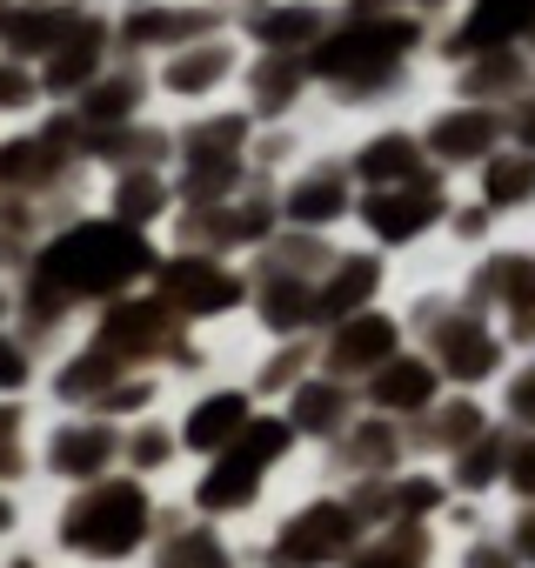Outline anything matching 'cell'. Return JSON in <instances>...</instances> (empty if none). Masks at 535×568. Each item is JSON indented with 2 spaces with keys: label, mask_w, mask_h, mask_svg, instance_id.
<instances>
[{
  "label": "cell",
  "mask_w": 535,
  "mask_h": 568,
  "mask_svg": "<svg viewBox=\"0 0 535 568\" xmlns=\"http://www.w3.org/2000/svg\"><path fill=\"white\" fill-rule=\"evenodd\" d=\"M161 267V247L154 234L141 227H121L114 214H94V221H74L68 234H54L34 261V288L61 295V302H121L134 281H154Z\"/></svg>",
  "instance_id": "cell-1"
},
{
  "label": "cell",
  "mask_w": 535,
  "mask_h": 568,
  "mask_svg": "<svg viewBox=\"0 0 535 568\" xmlns=\"http://www.w3.org/2000/svg\"><path fill=\"white\" fill-rule=\"evenodd\" d=\"M422 61H435V28H422L415 14L335 21V34L309 54L315 88H335V94H349V101L395 94V88H402V74H415Z\"/></svg>",
  "instance_id": "cell-2"
},
{
  "label": "cell",
  "mask_w": 535,
  "mask_h": 568,
  "mask_svg": "<svg viewBox=\"0 0 535 568\" xmlns=\"http://www.w3.org/2000/svg\"><path fill=\"white\" fill-rule=\"evenodd\" d=\"M168 515L154 501V481L141 475H108L94 488H74V501L61 508V548L81 561H134L161 541Z\"/></svg>",
  "instance_id": "cell-3"
},
{
  "label": "cell",
  "mask_w": 535,
  "mask_h": 568,
  "mask_svg": "<svg viewBox=\"0 0 535 568\" xmlns=\"http://www.w3.org/2000/svg\"><path fill=\"white\" fill-rule=\"evenodd\" d=\"M295 448H302L295 422H289L282 408H261V415L248 422V435H241L228 455L201 462V475L188 481V508L208 515V521H241L248 508H261L268 481H275V468H282Z\"/></svg>",
  "instance_id": "cell-4"
},
{
  "label": "cell",
  "mask_w": 535,
  "mask_h": 568,
  "mask_svg": "<svg viewBox=\"0 0 535 568\" xmlns=\"http://www.w3.org/2000/svg\"><path fill=\"white\" fill-rule=\"evenodd\" d=\"M415 134L428 148V168L462 187L488 154L508 148V108H488V101H468L455 88H435L422 101V114H415Z\"/></svg>",
  "instance_id": "cell-5"
},
{
  "label": "cell",
  "mask_w": 535,
  "mask_h": 568,
  "mask_svg": "<svg viewBox=\"0 0 535 568\" xmlns=\"http://www.w3.org/2000/svg\"><path fill=\"white\" fill-rule=\"evenodd\" d=\"M455 194H462V187L442 181V174L408 181V187H369L362 207H355V227H362V241L382 247L388 261H402V254H428V247H442V234H448Z\"/></svg>",
  "instance_id": "cell-6"
},
{
  "label": "cell",
  "mask_w": 535,
  "mask_h": 568,
  "mask_svg": "<svg viewBox=\"0 0 535 568\" xmlns=\"http://www.w3.org/2000/svg\"><path fill=\"white\" fill-rule=\"evenodd\" d=\"M369 541L362 508L349 501V488H322L302 508H289L268 535V561L275 568H342L355 548Z\"/></svg>",
  "instance_id": "cell-7"
},
{
  "label": "cell",
  "mask_w": 535,
  "mask_h": 568,
  "mask_svg": "<svg viewBox=\"0 0 535 568\" xmlns=\"http://www.w3.org/2000/svg\"><path fill=\"white\" fill-rule=\"evenodd\" d=\"M462 288L508 328L515 348H535V247H528V234H508L488 254L462 261Z\"/></svg>",
  "instance_id": "cell-8"
},
{
  "label": "cell",
  "mask_w": 535,
  "mask_h": 568,
  "mask_svg": "<svg viewBox=\"0 0 535 568\" xmlns=\"http://www.w3.org/2000/svg\"><path fill=\"white\" fill-rule=\"evenodd\" d=\"M154 295L194 328V322H221L234 308H248V274L228 254H201V247H174L154 267Z\"/></svg>",
  "instance_id": "cell-9"
},
{
  "label": "cell",
  "mask_w": 535,
  "mask_h": 568,
  "mask_svg": "<svg viewBox=\"0 0 535 568\" xmlns=\"http://www.w3.org/2000/svg\"><path fill=\"white\" fill-rule=\"evenodd\" d=\"M241 74H248V48H234V34H208L154 61V94L188 114H208V108H228V88H241Z\"/></svg>",
  "instance_id": "cell-10"
},
{
  "label": "cell",
  "mask_w": 535,
  "mask_h": 568,
  "mask_svg": "<svg viewBox=\"0 0 535 568\" xmlns=\"http://www.w3.org/2000/svg\"><path fill=\"white\" fill-rule=\"evenodd\" d=\"M355 207H362V181L349 174L342 154L302 161L282 181V227H295V234H329L335 241L342 227H355Z\"/></svg>",
  "instance_id": "cell-11"
},
{
  "label": "cell",
  "mask_w": 535,
  "mask_h": 568,
  "mask_svg": "<svg viewBox=\"0 0 535 568\" xmlns=\"http://www.w3.org/2000/svg\"><path fill=\"white\" fill-rule=\"evenodd\" d=\"M415 348V335H408V322H402V308L395 302H382V308H362V315H349V322H335L329 335H322V375H342V382H369V375H382L395 355H408Z\"/></svg>",
  "instance_id": "cell-12"
},
{
  "label": "cell",
  "mask_w": 535,
  "mask_h": 568,
  "mask_svg": "<svg viewBox=\"0 0 535 568\" xmlns=\"http://www.w3.org/2000/svg\"><path fill=\"white\" fill-rule=\"evenodd\" d=\"M94 342L108 355H121L128 368H154V362H174V348L188 342V322L161 295H121V302L101 308Z\"/></svg>",
  "instance_id": "cell-13"
},
{
  "label": "cell",
  "mask_w": 535,
  "mask_h": 568,
  "mask_svg": "<svg viewBox=\"0 0 535 568\" xmlns=\"http://www.w3.org/2000/svg\"><path fill=\"white\" fill-rule=\"evenodd\" d=\"M208 34H228L214 0H134V8L114 21V48L154 54V61H168V54H181V48H194Z\"/></svg>",
  "instance_id": "cell-14"
},
{
  "label": "cell",
  "mask_w": 535,
  "mask_h": 568,
  "mask_svg": "<svg viewBox=\"0 0 535 568\" xmlns=\"http://www.w3.org/2000/svg\"><path fill=\"white\" fill-rule=\"evenodd\" d=\"M408 462H422V455H415V428L395 422V415H375V408H362L355 428L329 448V468H335L342 488H355V481H382V475H402Z\"/></svg>",
  "instance_id": "cell-15"
},
{
  "label": "cell",
  "mask_w": 535,
  "mask_h": 568,
  "mask_svg": "<svg viewBox=\"0 0 535 568\" xmlns=\"http://www.w3.org/2000/svg\"><path fill=\"white\" fill-rule=\"evenodd\" d=\"M342 8L329 0H248L241 8V41L254 54H315L335 34Z\"/></svg>",
  "instance_id": "cell-16"
},
{
  "label": "cell",
  "mask_w": 535,
  "mask_h": 568,
  "mask_svg": "<svg viewBox=\"0 0 535 568\" xmlns=\"http://www.w3.org/2000/svg\"><path fill=\"white\" fill-rule=\"evenodd\" d=\"M121 448H128L121 422H108V415H68L54 428V442H48V468L68 488H94V481L121 475Z\"/></svg>",
  "instance_id": "cell-17"
},
{
  "label": "cell",
  "mask_w": 535,
  "mask_h": 568,
  "mask_svg": "<svg viewBox=\"0 0 535 568\" xmlns=\"http://www.w3.org/2000/svg\"><path fill=\"white\" fill-rule=\"evenodd\" d=\"M388 281H395V261L382 254V247H342L335 261H329V274L315 281V295H322V335L335 328V322H349V315H362V308H382L388 302Z\"/></svg>",
  "instance_id": "cell-18"
},
{
  "label": "cell",
  "mask_w": 535,
  "mask_h": 568,
  "mask_svg": "<svg viewBox=\"0 0 535 568\" xmlns=\"http://www.w3.org/2000/svg\"><path fill=\"white\" fill-rule=\"evenodd\" d=\"M261 415V402H254V388L248 382H221V388H201L188 408H181V448L188 455H201V462H214V455H228L241 435H248V422Z\"/></svg>",
  "instance_id": "cell-19"
},
{
  "label": "cell",
  "mask_w": 535,
  "mask_h": 568,
  "mask_svg": "<svg viewBox=\"0 0 535 568\" xmlns=\"http://www.w3.org/2000/svg\"><path fill=\"white\" fill-rule=\"evenodd\" d=\"M349 174L362 181V194L369 187H408V181H428L435 168H428V148H422V134H415V121H382V128H369L349 154Z\"/></svg>",
  "instance_id": "cell-20"
},
{
  "label": "cell",
  "mask_w": 535,
  "mask_h": 568,
  "mask_svg": "<svg viewBox=\"0 0 535 568\" xmlns=\"http://www.w3.org/2000/svg\"><path fill=\"white\" fill-rule=\"evenodd\" d=\"M462 194H475V201L502 221V234H528V227H535V154L508 141L502 154H488V161L462 181Z\"/></svg>",
  "instance_id": "cell-21"
},
{
  "label": "cell",
  "mask_w": 535,
  "mask_h": 568,
  "mask_svg": "<svg viewBox=\"0 0 535 568\" xmlns=\"http://www.w3.org/2000/svg\"><path fill=\"white\" fill-rule=\"evenodd\" d=\"M502 428V415H495V395H462V388H448L422 422H415V455L422 462H455L462 448H475L482 435H495Z\"/></svg>",
  "instance_id": "cell-22"
},
{
  "label": "cell",
  "mask_w": 535,
  "mask_h": 568,
  "mask_svg": "<svg viewBox=\"0 0 535 568\" xmlns=\"http://www.w3.org/2000/svg\"><path fill=\"white\" fill-rule=\"evenodd\" d=\"M442 395H448V382H442V368H435L422 348L395 355L382 375H369V382H362V402H369L375 415H395V422H408V428H415V422H422V415H428Z\"/></svg>",
  "instance_id": "cell-23"
},
{
  "label": "cell",
  "mask_w": 535,
  "mask_h": 568,
  "mask_svg": "<svg viewBox=\"0 0 535 568\" xmlns=\"http://www.w3.org/2000/svg\"><path fill=\"white\" fill-rule=\"evenodd\" d=\"M362 408H369V402H362V388H355V382H342V375H322V368H315L289 402H282V415L295 422V435H302V442H322V448H335V442L355 428V415H362Z\"/></svg>",
  "instance_id": "cell-24"
},
{
  "label": "cell",
  "mask_w": 535,
  "mask_h": 568,
  "mask_svg": "<svg viewBox=\"0 0 535 568\" xmlns=\"http://www.w3.org/2000/svg\"><path fill=\"white\" fill-rule=\"evenodd\" d=\"M241 88H248L241 108L254 114V128H275L282 114H295V101H309L315 68H309V54H254L248 74H241Z\"/></svg>",
  "instance_id": "cell-25"
},
{
  "label": "cell",
  "mask_w": 535,
  "mask_h": 568,
  "mask_svg": "<svg viewBox=\"0 0 535 568\" xmlns=\"http://www.w3.org/2000/svg\"><path fill=\"white\" fill-rule=\"evenodd\" d=\"M108 48H114V28H108L101 14H88V21H81V28H74V34H68V41L48 54V68H41V88H48V94H68V101H81V94H88V88H94L108 68H114V61H108Z\"/></svg>",
  "instance_id": "cell-26"
},
{
  "label": "cell",
  "mask_w": 535,
  "mask_h": 568,
  "mask_svg": "<svg viewBox=\"0 0 535 568\" xmlns=\"http://www.w3.org/2000/svg\"><path fill=\"white\" fill-rule=\"evenodd\" d=\"M442 88L468 94V101H488V108H515L528 88H535V54L528 48H495V54H475L462 68L442 74Z\"/></svg>",
  "instance_id": "cell-27"
},
{
  "label": "cell",
  "mask_w": 535,
  "mask_h": 568,
  "mask_svg": "<svg viewBox=\"0 0 535 568\" xmlns=\"http://www.w3.org/2000/svg\"><path fill=\"white\" fill-rule=\"evenodd\" d=\"M148 94H154V74H134V68H108L81 101H74V121L88 128V141H101V134H121V128H134L141 121V108H148Z\"/></svg>",
  "instance_id": "cell-28"
},
{
  "label": "cell",
  "mask_w": 535,
  "mask_h": 568,
  "mask_svg": "<svg viewBox=\"0 0 535 568\" xmlns=\"http://www.w3.org/2000/svg\"><path fill=\"white\" fill-rule=\"evenodd\" d=\"M108 214L121 227H141L154 234L161 221L181 214V187H174V168H114V194H108Z\"/></svg>",
  "instance_id": "cell-29"
},
{
  "label": "cell",
  "mask_w": 535,
  "mask_h": 568,
  "mask_svg": "<svg viewBox=\"0 0 535 568\" xmlns=\"http://www.w3.org/2000/svg\"><path fill=\"white\" fill-rule=\"evenodd\" d=\"M154 568H241L234 541H228V521H208V515H168L161 541H154Z\"/></svg>",
  "instance_id": "cell-30"
},
{
  "label": "cell",
  "mask_w": 535,
  "mask_h": 568,
  "mask_svg": "<svg viewBox=\"0 0 535 568\" xmlns=\"http://www.w3.org/2000/svg\"><path fill=\"white\" fill-rule=\"evenodd\" d=\"M442 561H448V535L442 528L395 521V528H369V541L342 568H442Z\"/></svg>",
  "instance_id": "cell-31"
},
{
  "label": "cell",
  "mask_w": 535,
  "mask_h": 568,
  "mask_svg": "<svg viewBox=\"0 0 535 568\" xmlns=\"http://www.w3.org/2000/svg\"><path fill=\"white\" fill-rule=\"evenodd\" d=\"M502 455H508V428L482 435L475 448H462L455 462H442L455 501H475V508H502Z\"/></svg>",
  "instance_id": "cell-32"
},
{
  "label": "cell",
  "mask_w": 535,
  "mask_h": 568,
  "mask_svg": "<svg viewBox=\"0 0 535 568\" xmlns=\"http://www.w3.org/2000/svg\"><path fill=\"white\" fill-rule=\"evenodd\" d=\"M81 21H88V8H74V0H68V8H41V0H28V8H14V21L0 28V41H8L14 54H41L48 61Z\"/></svg>",
  "instance_id": "cell-33"
},
{
  "label": "cell",
  "mask_w": 535,
  "mask_h": 568,
  "mask_svg": "<svg viewBox=\"0 0 535 568\" xmlns=\"http://www.w3.org/2000/svg\"><path fill=\"white\" fill-rule=\"evenodd\" d=\"M181 455H188V448H181V428H168L161 415H148V422H134V428H128V448H121V475L161 481V475H168Z\"/></svg>",
  "instance_id": "cell-34"
},
{
  "label": "cell",
  "mask_w": 535,
  "mask_h": 568,
  "mask_svg": "<svg viewBox=\"0 0 535 568\" xmlns=\"http://www.w3.org/2000/svg\"><path fill=\"white\" fill-rule=\"evenodd\" d=\"M448 568H522V555H515L502 515L482 521V528H468V535H455V541H448Z\"/></svg>",
  "instance_id": "cell-35"
},
{
  "label": "cell",
  "mask_w": 535,
  "mask_h": 568,
  "mask_svg": "<svg viewBox=\"0 0 535 568\" xmlns=\"http://www.w3.org/2000/svg\"><path fill=\"white\" fill-rule=\"evenodd\" d=\"M508 428V422H502ZM502 508H535V428H508L502 455Z\"/></svg>",
  "instance_id": "cell-36"
},
{
  "label": "cell",
  "mask_w": 535,
  "mask_h": 568,
  "mask_svg": "<svg viewBox=\"0 0 535 568\" xmlns=\"http://www.w3.org/2000/svg\"><path fill=\"white\" fill-rule=\"evenodd\" d=\"M495 415H502L508 428H535V348H522L515 368L502 375V388H495Z\"/></svg>",
  "instance_id": "cell-37"
},
{
  "label": "cell",
  "mask_w": 535,
  "mask_h": 568,
  "mask_svg": "<svg viewBox=\"0 0 535 568\" xmlns=\"http://www.w3.org/2000/svg\"><path fill=\"white\" fill-rule=\"evenodd\" d=\"M34 94H48V88H41V74H28L21 61H0V114H14V108H28Z\"/></svg>",
  "instance_id": "cell-38"
},
{
  "label": "cell",
  "mask_w": 535,
  "mask_h": 568,
  "mask_svg": "<svg viewBox=\"0 0 535 568\" xmlns=\"http://www.w3.org/2000/svg\"><path fill=\"white\" fill-rule=\"evenodd\" d=\"M502 528H508L522 568H535V508H502Z\"/></svg>",
  "instance_id": "cell-39"
},
{
  "label": "cell",
  "mask_w": 535,
  "mask_h": 568,
  "mask_svg": "<svg viewBox=\"0 0 535 568\" xmlns=\"http://www.w3.org/2000/svg\"><path fill=\"white\" fill-rule=\"evenodd\" d=\"M28 348L21 342H8V335H0V395H14V388H28Z\"/></svg>",
  "instance_id": "cell-40"
},
{
  "label": "cell",
  "mask_w": 535,
  "mask_h": 568,
  "mask_svg": "<svg viewBox=\"0 0 535 568\" xmlns=\"http://www.w3.org/2000/svg\"><path fill=\"white\" fill-rule=\"evenodd\" d=\"M0 475H21V415L0 408Z\"/></svg>",
  "instance_id": "cell-41"
},
{
  "label": "cell",
  "mask_w": 535,
  "mask_h": 568,
  "mask_svg": "<svg viewBox=\"0 0 535 568\" xmlns=\"http://www.w3.org/2000/svg\"><path fill=\"white\" fill-rule=\"evenodd\" d=\"M462 8H468V0H408V14L422 21V28H448V21H462Z\"/></svg>",
  "instance_id": "cell-42"
},
{
  "label": "cell",
  "mask_w": 535,
  "mask_h": 568,
  "mask_svg": "<svg viewBox=\"0 0 535 568\" xmlns=\"http://www.w3.org/2000/svg\"><path fill=\"white\" fill-rule=\"evenodd\" d=\"M508 141L535 154V88H528V94H522V101L508 108Z\"/></svg>",
  "instance_id": "cell-43"
},
{
  "label": "cell",
  "mask_w": 535,
  "mask_h": 568,
  "mask_svg": "<svg viewBox=\"0 0 535 568\" xmlns=\"http://www.w3.org/2000/svg\"><path fill=\"white\" fill-rule=\"evenodd\" d=\"M14 528V508H8V495H0V535H8Z\"/></svg>",
  "instance_id": "cell-44"
},
{
  "label": "cell",
  "mask_w": 535,
  "mask_h": 568,
  "mask_svg": "<svg viewBox=\"0 0 535 568\" xmlns=\"http://www.w3.org/2000/svg\"><path fill=\"white\" fill-rule=\"evenodd\" d=\"M14 568H41V561H14Z\"/></svg>",
  "instance_id": "cell-45"
},
{
  "label": "cell",
  "mask_w": 535,
  "mask_h": 568,
  "mask_svg": "<svg viewBox=\"0 0 535 568\" xmlns=\"http://www.w3.org/2000/svg\"><path fill=\"white\" fill-rule=\"evenodd\" d=\"M528 247H535V227H528Z\"/></svg>",
  "instance_id": "cell-46"
},
{
  "label": "cell",
  "mask_w": 535,
  "mask_h": 568,
  "mask_svg": "<svg viewBox=\"0 0 535 568\" xmlns=\"http://www.w3.org/2000/svg\"><path fill=\"white\" fill-rule=\"evenodd\" d=\"M0 315H8V302H0Z\"/></svg>",
  "instance_id": "cell-47"
},
{
  "label": "cell",
  "mask_w": 535,
  "mask_h": 568,
  "mask_svg": "<svg viewBox=\"0 0 535 568\" xmlns=\"http://www.w3.org/2000/svg\"><path fill=\"white\" fill-rule=\"evenodd\" d=\"M442 568H448V561H442Z\"/></svg>",
  "instance_id": "cell-48"
}]
</instances>
